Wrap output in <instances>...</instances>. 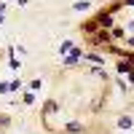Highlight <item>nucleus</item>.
<instances>
[{"label": "nucleus", "mask_w": 134, "mask_h": 134, "mask_svg": "<svg viewBox=\"0 0 134 134\" xmlns=\"http://www.w3.org/2000/svg\"><path fill=\"white\" fill-rule=\"evenodd\" d=\"M81 57H83V51H81V48H75V51L70 54V57H67V59H64V64H67V67H72V64H75L78 59H81Z\"/></svg>", "instance_id": "obj_1"}, {"label": "nucleus", "mask_w": 134, "mask_h": 134, "mask_svg": "<svg viewBox=\"0 0 134 134\" xmlns=\"http://www.w3.org/2000/svg\"><path fill=\"white\" fill-rule=\"evenodd\" d=\"M97 24L99 27H110V24H113V16H110V14H99L97 16Z\"/></svg>", "instance_id": "obj_2"}, {"label": "nucleus", "mask_w": 134, "mask_h": 134, "mask_svg": "<svg viewBox=\"0 0 134 134\" xmlns=\"http://www.w3.org/2000/svg\"><path fill=\"white\" fill-rule=\"evenodd\" d=\"M118 126H121V129H131V118H129V115H121V118H118Z\"/></svg>", "instance_id": "obj_3"}, {"label": "nucleus", "mask_w": 134, "mask_h": 134, "mask_svg": "<svg viewBox=\"0 0 134 134\" xmlns=\"http://www.w3.org/2000/svg\"><path fill=\"white\" fill-rule=\"evenodd\" d=\"M64 129L70 131V134H78V131H81V124H75V121H72V124H67Z\"/></svg>", "instance_id": "obj_4"}, {"label": "nucleus", "mask_w": 134, "mask_h": 134, "mask_svg": "<svg viewBox=\"0 0 134 134\" xmlns=\"http://www.w3.org/2000/svg\"><path fill=\"white\" fill-rule=\"evenodd\" d=\"M19 67H21V62H19L16 57H11V70H19Z\"/></svg>", "instance_id": "obj_5"}, {"label": "nucleus", "mask_w": 134, "mask_h": 134, "mask_svg": "<svg viewBox=\"0 0 134 134\" xmlns=\"http://www.w3.org/2000/svg\"><path fill=\"white\" fill-rule=\"evenodd\" d=\"M57 110V102H46V113H54Z\"/></svg>", "instance_id": "obj_6"}, {"label": "nucleus", "mask_w": 134, "mask_h": 134, "mask_svg": "<svg viewBox=\"0 0 134 134\" xmlns=\"http://www.w3.org/2000/svg\"><path fill=\"white\" fill-rule=\"evenodd\" d=\"M88 8V0H86V3H75V11H86Z\"/></svg>", "instance_id": "obj_7"}, {"label": "nucleus", "mask_w": 134, "mask_h": 134, "mask_svg": "<svg viewBox=\"0 0 134 134\" xmlns=\"http://www.w3.org/2000/svg\"><path fill=\"white\" fill-rule=\"evenodd\" d=\"M5 91H11V83H0V94H5Z\"/></svg>", "instance_id": "obj_8"}]
</instances>
